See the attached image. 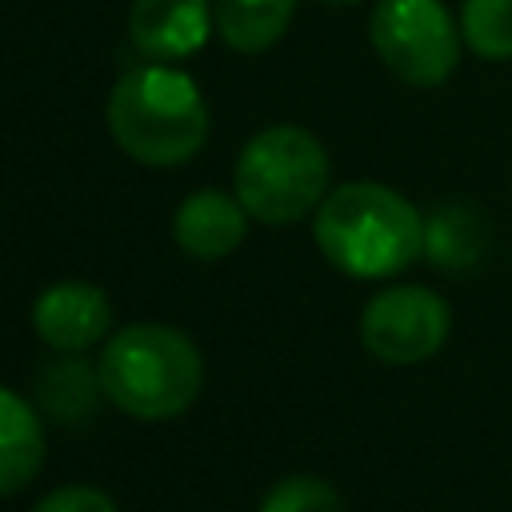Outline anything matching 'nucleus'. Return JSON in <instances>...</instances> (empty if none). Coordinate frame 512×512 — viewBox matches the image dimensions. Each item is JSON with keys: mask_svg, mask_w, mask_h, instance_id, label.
<instances>
[{"mask_svg": "<svg viewBox=\"0 0 512 512\" xmlns=\"http://www.w3.org/2000/svg\"><path fill=\"white\" fill-rule=\"evenodd\" d=\"M320 4H356V0H320Z\"/></svg>", "mask_w": 512, "mask_h": 512, "instance_id": "obj_17", "label": "nucleus"}, {"mask_svg": "<svg viewBox=\"0 0 512 512\" xmlns=\"http://www.w3.org/2000/svg\"><path fill=\"white\" fill-rule=\"evenodd\" d=\"M32 512H116V504L108 492H100L92 484H64V488H52L48 496H40Z\"/></svg>", "mask_w": 512, "mask_h": 512, "instance_id": "obj_16", "label": "nucleus"}, {"mask_svg": "<svg viewBox=\"0 0 512 512\" xmlns=\"http://www.w3.org/2000/svg\"><path fill=\"white\" fill-rule=\"evenodd\" d=\"M292 12L296 0H216V32L244 56L268 52L288 32Z\"/></svg>", "mask_w": 512, "mask_h": 512, "instance_id": "obj_13", "label": "nucleus"}, {"mask_svg": "<svg viewBox=\"0 0 512 512\" xmlns=\"http://www.w3.org/2000/svg\"><path fill=\"white\" fill-rule=\"evenodd\" d=\"M488 216L468 200L436 204L424 216V260L440 272H468L488 256Z\"/></svg>", "mask_w": 512, "mask_h": 512, "instance_id": "obj_10", "label": "nucleus"}, {"mask_svg": "<svg viewBox=\"0 0 512 512\" xmlns=\"http://www.w3.org/2000/svg\"><path fill=\"white\" fill-rule=\"evenodd\" d=\"M452 332V308L424 284L380 288L360 312V344L384 364H424Z\"/></svg>", "mask_w": 512, "mask_h": 512, "instance_id": "obj_6", "label": "nucleus"}, {"mask_svg": "<svg viewBox=\"0 0 512 512\" xmlns=\"http://www.w3.org/2000/svg\"><path fill=\"white\" fill-rule=\"evenodd\" d=\"M328 196V152L300 124L256 132L236 160V200L260 224H296Z\"/></svg>", "mask_w": 512, "mask_h": 512, "instance_id": "obj_4", "label": "nucleus"}, {"mask_svg": "<svg viewBox=\"0 0 512 512\" xmlns=\"http://www.w3.org/2000/svg\"><path fill=\"white\" fill-rule=\"evenodd\" d=\"M112 328V304L104 288L88 280H56L32 300V332L52 352H84Z\"/></svg>", "mask_w": 512, "mask_h": 512, "instance_id": "obj_7", "label": "nucleus"}, {"mask_svg": "<svg viewBox=\"0 0 512 512\" xmlns=\"http://www.w3.org/2000/svg\"><path fill=\"white\" fill-rule=\"evenodd\" d=\"M100 392H104L100 388V372H92L76 352H56V360H48L40 368V380H36L40 412L60 420V424L84 420Z\"/></svg>", "mask_w": 512, "mask_h": 512, "instance_id": "obj_12", "label": "nucleus"}, {"mask_svg": "<svg viewBox=\"0 0 512 512\" xmlns=\"http://www.w3.org/2000/svg\"><path fill=\"white\" fill-rule=\"evenodd\" d=\"M216 16L208 0H132L128 40L144 60L172 64L204 48Z\"/></svg>", "mask_w": 512, "mask_h": 512, "instance_id": "obj_8", "label": "nucleus"}, {"mask_svg": "<svg viewBox=\"0 0 512 512\" xmlns=\"http://www.w3.org/2000/svg\"><path fill=\"white\" fill-rule=\"evenodd\" d=\"M368 40L380 64L412 88L444 84L464 48L460 20L444 0H380L368 20Z\"/></svg>", "mask_w": 512, "mask_h": 512, "instance_id": "obj_5", "label": "nucleus"}, {"mask_svg": "<svg viewBox=\"0 0 512 512\" xmlns=\"http://www.w3.org/2000/svg\"><path fill=\"white\" fill-rule=\"evenodd\" d=\"M108 132L132 160L148 168H172L204 148L208 104L192 76L148 60L112 84Z\"/></svg>", "mask_w": 512, "mask_h": 512, "instance_id": "obj_2", "label": "nucleus"}, {"mask_svg": "<svg viewBox=\"0 0 512 512\" xmlns=\"http://www.w3.org/2000/svg\"><path fill=\"white\" fill-rule=\"evenodd\" d=\"M96 372L104 396L136 420L180 416L200 396L204 384V360L192 336L152 320L112 332Z\"/></svg>", "mask_w": 512, "mask_h": 512, "instance_id": "obj_3", "label": "nucleus"}, {"mask_svg": "<svg viewBox=\"0 0 512 512\" xmlns=\"http://www.w3.org/2000/svg\"><path fill=\"white\" fill-rule=\"evenodd\" d=\"M260 512H344V500L328 480L300 472V476L276 480L264 492Z\"/></svg>", "mask_w": 512, "mask_h": 512, "instance_id": "obj_15", "label": "nucleus"}, {"mask_svg": "<svg viewBox=\"0 0 512 512\" xmlns=\"http://www.w3.org/2000/svg\"><path fill=\"white\" fill-rule=\"evenodd\" d=\"M248 232V212L236 196H224L216 188H200L180 200L172 216V236L184 256L196 260H224L228 252L240 248Z\"/></svg>", "mask_w": 512, "mask_h": 512, "instance_id": "obj_9", "label": "nucleus"}, {"mask_svg": "<svg viewBox=\"0 0 512 512\" xmlns=\"http://www.w3.org/2000/svg\"><path fill=\"white\" fill-rule=\"evenodd\" d=\"M44 468V424L32 400L0 388V496H16Z\"/></svg>", "mask_w": 512, "mask_h": 512, "instance_id": "obj_11", "label": "nucleus"}, {"mask_svg": "<svg viewBox=\"0 0 512 512\" xmlns=\"http://www.w3.org/2000/svg\"><path fill=\"white\" fill-rule=\"evenodd\" d=\"M312 240L344 276L384 280L424 256V216L388 184L348 180L320 200Z\"/></svg>", "mask_w": 512, "mask_h": 512, "instance_id": "obj_1", "label": "nucleus"}, {"mask_svg": "<svg viewBox=\"0 0 512 512\" xmlns=\"http://www.w3.org/2000/svg\"><path fill=\"white\" fill-rule=\"evenodd\" d=\"M456 20L472 56L512 60V0H464Z\"/></svg>", "mask_w": 512, "mask_h": 512, "instance_id": "obj_14", "label": "nucleus"}]
</instances>
